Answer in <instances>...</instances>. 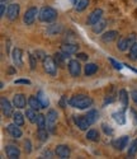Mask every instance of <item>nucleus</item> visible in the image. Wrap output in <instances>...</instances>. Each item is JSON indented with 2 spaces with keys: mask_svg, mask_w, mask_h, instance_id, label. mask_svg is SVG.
<instances>
[{
  "mask_svg": "<svg viewBox=\"0 0 137 159\" xmlns=\"http://www.w3.org/2000/svg\"><path fill=\"white\" fill-rule=\"evenodd\" d=\"M136 153H137V139L133 140L132 144H131V147L128 149V157H133Z\"/></svg>",
  "mask_w": 137,
  "mask_h": 159,
  "instance_id": "nucleus-36",
  "label": "nucleus"
},
{
  "mask_svg": "<svg viewBox=\"0 0 137 159\" xmlns=\"http://www.w3.org/2000/svg\"><path fill=\"white\" fill-rule=\"evenodd\" d=\"M0 104H2V111H3V115L5 117H10L13 116V107H11V103L5 98V97H2L0 99Z\"/></svg>",
  "mask_w": 137,
  "mask_h": 159,
  "instance_id": "nucleus-8",
  "label": "nucleus"
},
{
  "mask_svg": "<svg viewBox=\"0 0 137 159\" xmlns=\"http://www.w3.org/2000/svg\"><path fill=\"white\" fill-rule=\"evenodd\" d=\"M68 73H70L71 76L77 78L81 73V66L80 62L77 60H70L68 61Z\"/></svg>",
  "mask_w": 137,
  "mask_h": 159,
  "instance_id": "nucleus-6",
  "label": "nucleus"
},
{
  "mask_svg": "<svg viewBox=\"0 0 137 159\" xmlns=\"http://www.w3.org/2000/svg\"><path fill=\"white\" fill-rule=\"evenodd\" d=\"M43 69L51 76L56 75V73H57V64H56V61H55V59H52L51 56H45L43 57Z\"/></svg>",
  "mask_w": 137,
  "mask_h": 159,
  "instance_id": "nucleus-3",
  "label": "nucleus"
},
{
  "mask_svg": "<svg viewBox=\"0 0 137 159\" xmlns=\"http://www.w3.org/2000/svg\"><path fill=\"white\" fill-rule=\"evenodd\" d=\"M117 36H118L117 31H108L102 36V39H103V42H112L117 38Z\"/></svg>",
  "mask_w": 137,
  "mask_h": 159,
  "instance_id": "nucleus-18",
  "label": "nucleus"
},
{
  "mask_svg": "<svg viewBox=\"0 0 137 159\" xmlns=\"http://www.w3.org/2000/svg\"><path fill=\"white\" fill-rule=\"evenodd\" d=\"M109 62H111V64L113 65V68H114V69H118V70H121V69H122V65H121L118 61H116L114 59L109 57Z\"/></svg>",
  "mask_w": 137,
  "mask_h": 159,
  "instance_id": "nucleus-38",
  "label": "nucleus"
},
{
  "mask_svg": "<svg viewBox=\"0 0 137 159\" xmlns=\"http://www.w3.org/2000/svg\"><path fill=\"white\" fill-rule=\"evenodd\" d=\"M131 113L133 115V117H135V124L137 125V112H136L135 110H131Z\"/></svg>",
  "mask_w": 137,
  "mask_h": 159,
  "instance_id": "nucleus-45",
  "label": "nucleus"
},
{
  "mask_svg": "<svg viewBox=\"0 0 137 159\" xmlns=\"http://www.w3.org/2000/svg\"><path fill=\"white\" fill-rule=\"evenodd\" d=\"M130 59L132 61L137 60V42H135L131 47H130Z\"/></svg>",
  "mask_w": 137,
  "mask_h": 159,
  "instance_id": "nucleus-32",
  "label": "nucleus"
},
{
  "mask_svg": "<svg viewBox=\"0 0 137 159\" xmlns=\"http://www.w3.org/2000/svg\"><path fill=\"white\" fill-rule=\"evenodd\" d=\"M61 30H62L61 24H52V25H50V27H48L47 33L48 34H56V33H60Z\"/></svg>",
  "mask_w": 137,
  "mask_h": 159,
  "instance_id": "nucleus-31",
  "label": "nucleus"
},
{
  "mask_svg": "<svg viewBox=\"0 0 137 159\" xmlns=\"http://www.w3.org/2000/svg\"><path fill=\"white\" fill-rule=\"evenodd\" d=\"M37 113H36V110H33L32 107L29 108V110H27L25 111V117L29 120V122H32V124H34V122H37Z\"/></svg>",
  "mask_w": 137,
  "mask_h": 159,
  "instance_id": "nucleus-24",
  "label": "nucleus"
},
{
  "mask_svg": "<svg viewBox=\"0 0 137 159\" xmlns=\"http://www.w3.org/2000/svg\"><path fill=\"white\" fill-rule=\"evenodd\" d=\"M131 97H132L135 104L137 106V90H132V92H131Z\"/></svg>",
  "mask_w": 137,
  "mask_h": 159,
  "instance_id": "nucleus-42",
  "label": "nucleus"
},
{
  "mask_svg": "<svg viewBox=\"0 0 137 159\" xmlns=\"http://www.w3.org/2000/svg\"><path fill=\"white\" fill-rule=\"evenodd\" d=\"M24 150L27 154H29L32 152V144H31V140H25L24 141Z\"/></svg>",
  "mask_w": 137,
  "mask_h": 159,
  "instance_id": "nucleus-37",
  "label": "nucleus"
},
{
  "mask_svg": "<svg viewBox=\"0 0 137 159\" xmlns=\"http://www.w3.org/2000/svg\"><path fill=\"white\" fill-rule=\"evenodd\" d=\"M37 14H38V9L36 7H32L29 8L24 13V17H23V22L27 24V25H31L34 23L36 18H37Z\"/></svg>",
  "mask_w": 137,
  "mask_h": 159,
  "instance_id": "nucleus-4",
  "label": "nucleus"
},
{
  "mask_svg": "<svg viewBox=\"0 0 137 159\" xmlns=\"http://www.w3.org/2000/svg\"><path fill=\"white\" fill-rule=\"evenodd\" d=\"M57 112L55 111V110H50L47 112V117H46V120H47V129L53 132L55 131V125H56L57 122Z\"/></svg>",
  "mask_w": 137,
  "mask_h": 159,
  "instance_id": "nucleus-5",
  "label": "nucleus"
},
{
  "mask_svg": "<svg viewBox=\"0 0 137 159\" xmlns=\"http://www.w3.org/2000/svg\"><path fill=\"white\" fill-rule=\"evenodd\" d=\"M68 57V54H66V52H64V54H56L55 55V61H56V64H57V66H64V62H65V60Z\"/></svg>",
  "mask_w": 137,
  "mask_h": 159,
  "instance_id": "nucleus-25",
  "label": "nucleus"
},
{
  "mask_svg": "<svg viewBox=\"0 0 137 159\" xmlns=\"http://www.w3.org/2000/svg\"><path fill=\"white\" fill-rule=\"evenodd\" d=\"M68 104L74 108L85 110L93 104V99L88 96H84V94H77V96H74L70 101H68Z\"/></svg>",
  "mask_w": 137,
  "mask_h": 159,
  "instance_id": "nucleus-1",
  "label": "nucleus"
},
{
  "mask_svg": "<svg viewBox=\"0 0 137 159\" xmlns=\"http://www.w3.org/2000/svg\"><path fill=\"white\" fill-rule=\"evenodd\" d=\"M88 4H89V0H79V3L76 4L75 9H76L77 11H83V10L88 7Z\"/></svg>",
  "mask_w": 137,
  "mask_h": 159,
  "instance_id": "nucleus-35",
  "label": "nucleus"
},
{
  "mask_svg": "<svg viewBox=\"0 0 137 159\" xmlns=\"http://www.w3.org/2000/svg\"><path fill=\"white\" fill-rule=\"evenodd\" d=\"M61 48H62L64 52H66V54H68V55L76 54V52L79 51V46L77 45H74V43H64Z\"/></svg>",
  "mask_w": 137,
  "mask_h": 159,
  "instance_id": "nucleus-16",
  "label": "nucleus"
},
{
  "mask_svg": "<svg viewBox=\"0 0 137 159\" xmlns=\"http://www.w3.org/2000/svg\"><path fill=\"white\" fill-rule=\"evenodd\" d=\"M128 41H127V37H123L119 39V42H118V50L121 51H126L128 48Z\"/></svg>",
  "mask_w": 137,
  "mask_h": 159,
  "instance_id": "nucleus-33",
  "label": "nucleus"
},
{
  "mask_svg": "<svg viewBox=\"0 0 137 159\" xmlns=\"http://www.w3.org/2000/svg\"><path fill=\"white\" fill-rule=\"evenodd\" d=\"M55 153L60 158H68V155H70V148L67 145H57Z\"/></svg>",
  "mask_w": 137,
  "mask_h": 159,
  "instance_id": "nucleus-15",
  "label": "nucleus"
},
{
  "mask_svg": "<svg viewBox=\"0 0 137 159\" xmlns=\"http://www.w3.org/2000/svg\"><path fill=\"white\" fill-rule=\"evenodd\" d=\"M13 121H14V124H17L18 126H23L24 117L20 112H15V113H13Z\"/></svg>",
  "mask_w": 137,
  "mask_h": 159,
  "instance_id": "nucleus-30",
  "label": "nucleus"
},
{
  "mask_svg": "<svg viewBox=\"0 0 137 159\" xmlns=\"http://www.w3.org/2000/svg\"><path fill=\"white\" fill-rule=\"evenodd\" d=\"M102 16H103V10L102 9H95L90 13V16L88 17V24L90 25H94L95 23H98L100 19H102Z\"/></svg>",
  "mask_w": 137,
  "mask_h": 159,
  "instance_id": "nucleus-9",
  "label": "nucleus"
},
{
  "mask_svg": "<svg viewBox=\"0 0 137 159\" xmlns=\"http://www.w3.org/2000/svg\"><path fill=\"white\" fill-rule=\"evenodd\" d=\"M128 141H130V136H122V138H118L117 140L113 141V147H114L117 150H123V149L127 147Z\"/></svg>",
  "mask_w": 137,
  "mask_h": 159,
  "instance_id": "nucleus-10",
  "label": "nucleus"
},
{
  "mask_svg": "<svg viewBox=\"0 0 137 159\" xmlns=\"http://www.w3.org/2000/svg\"><path fill=\"white\" fill-rule=\"evenodd\" d=\"M77 59H80V60H88V55L86 54H77Z\"/></svg>",
  "mask_w": 137,
  "mask_h": 159,
  "instance_id": "nucleus-44",
  "label": "nucleus"
},
{
  "mask_svg": "<svg viewBox=\"0 0 137 159\" xmlns=\"http://www.w3.org/2000/svg\"><path fill=\"white\" fill-rule=\"evenodd\" d=\"M13 61L17 66H22L23 65V60H22V51L19 48H14L13 50Z\"/></svg>",
  "mask_w": 137,
  "mask_h": 159,
  "instance_id": "nucleus-17",
  "label": "nucleus"
},
{
  "mask_svg": "<svg viewBox=\"0 0 137 159\" xmlns=\"http://www.w3.org/2000/svg\"><path fill=\"white\" fill-rule=\"evenodd\" d=\"M2 2H4V0H2Z\"/></svg>",
  "mask_w": 137,
  "mask_h": 159,
  "instance_id": "nucleus-47",
  "label": "nucleus"
},
{
  "mask_svg": "<svg viewBox=\"0 0 137 159\" xmlns=\"http://www.w3.org/2000/svg\"><path fill=\"white\" fill-rule=\"evenodd\" d=\"M37 126L38 129H46L47 127V120H46V116L43 115H38L37 116Z\"/></svg>",
  "mask_w": 137,
  "mask_h": 159,
  "instance_id": "nucleus-29",
  "label": "nucleus"
},
{
  "mask_svg": "<svg viewBox=\"0 0 137 159\" xmlns=\"http://www.w3.org/2000/svg\"><path fill=\"white\" fill-rule=\"evenodd\" d=\"M113 118H114V121L118 122L119 125H123V124H126V116H125V110L123 111H118V112H114L113 115Z\"/></svg>",
  "mask_w": 137,
  "mask_h": 159,
  "instance_id": "nucleus-21",
  "label": "nucleus"
},
{
  "mask_svg": "<svg viewBox=\"0 0 137 159\" xmlns=\"http://www.w3.org/2000/svg\"><path fill=\"white\" fill-rule=\"evenodd\" d=\"M105 24H107V22L100 19L98 23H95V24L93 25V32H94V33H100V32L105 28Z\"/></svg>",
  "mask_w": 137,
  "mask_h": 159,
  "instance_id": "nucleus-28",
  "label": "nucleus"
},
{
  "mask_svg": "<svg viewBox=\"0 0 137 159\" xmlns=\"http://www.w3.org/2000/svg\"><path fill=\"white\" fill-rule=\"evenodd\" d=\"M19 9H20V7H19L18 4H15V3L10 4V5L8 7V10H7V17H8V19H9V20H15V19L18 18V16H19Z\"/></svg>",
  "mask_w": 137,
  "mask_h": 159,
  "instance_id": "nucleus-7",
  "label": "nucleus"
},
{
  "mask_svg": "<svg viewBox=\"0 0 137 159\" xmlns=\"http://www.w3.org/2000/svg\"><path fill=\"white\" fill-rule=\"evenodd\" d=\"M86 139L90 140V141H98L99 140V132H98V130H94V129L89 130L86 132Z\"/></svg>",
  "mask_w": 137,
  "mask_h": 159,
  "instance_id": "nucleus-26",
  "label": "nucleus"
},
{
  "mask_svg": "<svg viewBox=\"0 0 137 159\" xmlns=\"http://www.w3.org/2000/svg\"><path fill=\"white\" fill-rule=\"evenodd\" d=\"M56 18H57V10H55L51 7H45L39 11V20L41 22L51 23L53 20H56Z\"/></svg>",
  "mask_w": 137,
  "mask_h": 159,
  "instance_id": "nucleus-2",
  "label": "nucleus"
},
{
  "mask_svg": "<svg viewBox=\"0 0 137 159\" xmlns=\"http://www.w3.org/2000/svg\"><path fill=\"white\" fill-rule=\"evenodd\" d=\"M37 98L39 99V102H41V104H42V107H43V108H47V107H48V103H50V102H48V98L46 97V94L43 93L42 90L38 92Z\"/></svg>",
  "mask_w": 137,
  "mask_h": 159,
  "instance_id": "nucleus-27",
  "label": "nucleus"
},
{
  "mask_svg": "<svg viewBox=\"0 0 137 159\" xmlns=\"http://www.w3.org/2000/svg\"><path fill=\"white\" fill-rule=\"evenodd\" d=\"M119 101L122 103L123 110H127L128 108V94H127V92L125 89H122L119 92Z\"/></svg>",
  "mask_w": 137,
  "mask_h": 159,
  "instance_id": "nucleus-20",
  "label": "nucleus"
},
{
  "mask_svg": "<svg viewBox=\"0 0 137 159\" xmlns=\"http://www.w3.org/2000/svg\"><path fill=\"white\" fill-rule=\"evenodd\" d=\"M14 83L15 84H31V82L28 80V79H17Z\"/></svg>",
  "mask_w": 137,
  "mask_h": 159,
  "instance_id": "nucleus-40",
  "label": "nucleus"
},
{
  "mask_svg": "<svg viewBox=\"0 0 137 159\" xmlns=\"http://www.w3.org/2000/svg\"><path fill=\"white\" fill-rule=\"evenodd\" d=\"M74 121H75V124L77 125V127L80 130H88V127L90 126V124L88 122L85 116H75L74 117Z\"/></svg>",
  "mask_w": 137,
  "mask_h": 159,
  "instance_id": "nucleus-12",
  "label": "nucleus"
},
{
  "mask_svg": "<svg viewBox=\"0 0 137 159\" xmlns=\"http://www.w3.org/2000/svg\"><path fill=\"white\" fill-rule=\"evenodd\" d=\"M7 130H8V132H9V134H10L13 138H14V139L22 138V130L18 127L17 124H10V125H8V126H7Z\"/></svg>",
  "mask_w": 137,
  "mask_h": 159,
  "instance_id": "nucleus-13",
  "label": "nucleus"
},
{
  "mask_svg": "<svg viewBox=\"0 0 137 159\" xmlns=\"http://www.w3.org/2000/svg\"><path fill=\"white\" fill-rule=\"evenodd\" d=\"M5 16V4L4 2H2V4H0V17H4Z\"/></svg>",
  "mask_w": 137,
  "mask_h": 159,
  "instance_id": "nucleus-41",
  "label": "nucleus"
},
{
  "mask_svg": "<svg viewBox=\"0 0 137 159\" xmlns=\"http://www.w3.org/2000/svg\"><path fill=\"white\" fill-rule=\"evenodd\" d=\"M71 2H73L74 4H77V0H71Z\"/></svg>",
  "mask_w": 137,
  "mask_h": 159,
  "instance_id": "nucleus-46",
  "label": "nucleus"
},
{
  "mask_svg": "<svg viewBox=\"0 0 137 159\" xmlns=\"http://www.w3.org/2000/svg\"><path fill=\"white\" fill-rule=\"evenodd\" d=\"M13 104H14V107L17 108H24L25 104H27V99L24 97V94H15L14 97H13Z\"/></svg>",
  "mask_w": 137,
  "mask_h": 159,
  "instance_id": "nucleus-11",
  "label": "nucleus"
},
{
  "mask_svg": "<svg viewBox=\"0 0 137 159\" xmlns=\"http://www.w3.org/2000/svg\"><path fill=\"white\" fill-rule=\"evenodd\" d=\"M37 135H38V138H39L41 141H46L48 139V132H47L46 129H38Z\"/></svg>",
  "mask_w": 137,
  "mask_h": 159,
  "instance_id": "nucleus-34",
  "label": "nucleus"
},
{
  "mask_svg": "<svg viewBox=\"0 0 137 159\" xmlns=\"http://www.w3.org/2000/svg\"><path fill=\"white\" fill-rule=\"evenodd\" d=\"M28 104H29V107H32V108L36 110V111H38V110H41V108H43V107H42V104H41V102H39V99H38L37 97H29V99H28Z\"/></svg>",
  "mask_w": 137,
  "mask_h": 159,
  "instance_id": "nucleus-22",
  "label": "nucleus"
},
{
  "mask_svg": "<svg viewBox=\"0 0 137 159\" xmlns=\"http://www.w3.org/2000/svg\"><path fill=\"white\" fill-rule=\"evenodd\" d=\"M98 116H99V113H98V111H95V110H91V111H89L88 113H86V120H88V122L90 124V125H93L95 121L98 120Z\"/></svg>",
  "mask_w": 137,
  "mask_h": 159,
  "instance_id": "nucleus-23",
  "label": "nucleus"
},
{
  "mask_svg": "<svg viewBox=\"0 0 137 159\" xmlns=\"http://www.w3.org/2000/svg\"><path fill=\"white\" fill-rule=\"evenodd\" d=\"M97 71H98V65H97V64H93V62L86 64L85 68H84V73H85L86 76H90V75L95 74Z\"/></svg>",
  "mask_w": 137,
  "mask_h": 159,
  "instance_id": "nucleus-19",
  "label": "nucleus"
},
{
  "mask_svg": "<svg viewBox=\"0 0 137 159\" xmlns=\"http://www.w3.org/2000/svg\"><path fill=\"white\" fill-rule=\"evenodd\" d=\"M29 60H31V69H34L36 68V60H34V56H29Z\"/></svg>",
  "mask_w": 137,
  "mask_h": 159,
  "instance_id": "nucleus-43",
  "label": "nucleus"
},
{
  "mask_svg": "<svg viewBox=\"0 0 137 159\" xmlns=\"http://www.w3.org/2000/svg\"><path fill=\"white\" fill-rule=\"evenodd\" d=\"M5 153L10 159L19 158V155H20V150H19V148L15 147V145H8L5 148Z\"/></svg>",
  "mask_w": 137,
  "mask_h": 159,
  "instance_id": "nucleus-14",
  "label": "nucleus"
},
{
  "mask_svg": "<svg viewBox=\"0 0 137 159\" xmlns=\"http://www.w3.org/2000/svg\"><path fill=\"white\" fill-rule=\"evenodd\" d=\"M102 127H103V130H104V132L107 135H113V130L111 129V126H108L107 124H103Z\"/></svg>",
  "mask_w": 137,
  "mask_h": 159,
  "instance_id": "nucleus-39",
  "label": "nucleus"
}]
</instances>
